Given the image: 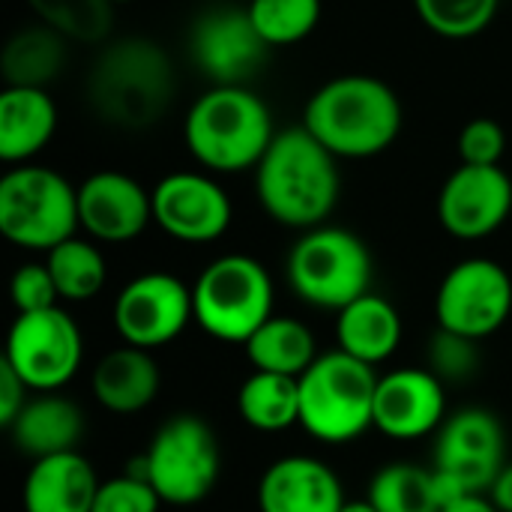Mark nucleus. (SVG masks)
I'll use <instances>...</instances> for the list:
<instances>
[{"mask_svg":"<svg viewBox=\"0 0 512 512\" xmlns=\"http://www.w3.org/2000/svg\"><path fill=\"white\" fill-rule=\"evenodd\" d=\"M339 189L336 156L306 126L276 132L255 168L258 201L285 228L312 231L324 225L339 201Z\"/></svg>","mask_w":512,"mask_h":512,"instance_id":"1","label":"nucleus"},{"mask_svg":"<svg viewBox=\"0 0 512 512\" xmlns=\"http://www.w3.org/2000/svg\"><path fill=\"white\" fill-rule=\"evenodd\" d=\"M174 66L168 51L144 36L108 42L87 72V102L99 120L117 129H150L174 99Z\"/></svg>","mask_w":512,"mask_h":512,"instance_id":"2","label":"nucleus"},{"mask_svg":"<svg viewBox=\"0 0 512 512\" xmlns=\"http://www.w3.org/2000/svg\"><path fill=\"white\" fill-rule=\"evenodd\" d=\"M303 126L336 159H369L399 138L402 102L375 75H339L312 93Z\"/></svg>","mask_w":512,"mask_h":512,"instance_id":"3","label":"nucleus"},{"mask_svg":"<svg viewBox=\"0 0 512 512\" xmlns=\"http://www.w3.org/2000/svg\"><path fill=\"white\" fill-rule=\"evenodd\" d=\"M273 138L276 132L267 102L246 84L210 87L192 102L183 120L189 153L216 174L258 168Z\"/></svg>","mask_w":512,"mask_h":512,"instance_id":"4","label":"nucleus"},{"mask_svg":"<svg viewBox=\"0 0 512 512\" xmlns=\"http://www.w3.org/2000/svg\"><path fill=\"white\" fill-rule=\"evenodd\" d=\"M375 366L345 354H321L300 375V426L324 444H348L375 426Z\"/></svg>","mask_w":512,"mask_h":512,"instance_id":"5","label":"nucleus"},{"mask_svg":"<svg viewBox=\"0 0 512 512\" xmlns=\"http://www.w3.org/2000/svg\"><path fill=\"white\" fill-rule=\"evenodd\" d=\"M192 312L207 336L246 345L252 333L273 318V279L267 267L249 255H222L195 279Z\"/></svg>","mask_w":512,"mask_h":512,"instance_id":"6","label":"nucleus"},{"mask_svg":"<svg viewBox=\"0 0 512 512\" xmlns=\"http://www.w3.org/2000/svg\"><path fill=\"white\" fill-rule=\"evenodd\" d=\"M126 474L147 480L159 492L162 504H201L222 474L219 438L201 417L180 414L153 435L147 453L138 456Z\"/></svg>","mask_w":512,"mask_h":512,"instance_id":"7","label":"nucleus"},{"mask_svg":"<svg viewBox=\"0 0 512 512\" xmlns=\"http://www.w3.org/2000/svg\"><path fill=\"white\" fill-rule=\"evenodd\" d=\"M78 186L42 165H15L0 180V234L21 249L51 252L78 231Z\"/></svg>","mask_w":512,"mask_h":512,"instance_id":"8","label":"nucleus"},{"mask_svg":"<svg viewBox=\"0 0 512 512\" xmlns=\"http://www.w3.org/2000/svg\"><path fill=\"white\" fill-rule=\"evenodd\" d=\"M288 282L303 303L342 312L369 294L372 255L348 228L318 225L294 243L288 255Z\"/></svg>","mask_w":512,"mask_h":512,"instance_id":"9","label":"nucleus"},{"mask_svg":"<svg viewBox=\"0 0 512 512\" xmlns=\"http://www.w3.org/2000/svg\"><path fill=\"white\" fill-rule=\"evenodd\" d=\"M504 426L486 408H465L444 420L435 441V492L441 510L459 498L492 489L504 468Z\"/></svg>","mask_w":512,"mask_h":512,"instance_id":"10","label":"nucleus"},{"mask_svg":"<svg viewBox=\"0 0 512 512\" xmlns=\"http://www.w3.org/2000/svg\"><path fill=\"white\" fill-rule=\"evenodd\" d=\"M3 360L36 393L66 387L84 360V339L78 324L60 306L18 315L6 336Z\"/></svg>","mask_w":512,"mask_h":512,"instance_id":"11","label":"nucleus"},{"mask_svg":"<svg viewBox=\"0 0 512 512\" xmlns=\"http://www.w3.org/2000/svg\"><path fill=\"white\" fill-rule=\"evenodd\" d=\"M510 312L512 279L492 258L459 261L441 279L435 297V318L441 330L483 342L507 324Z\"/></svg>","mask_w":512,"mask_h":512,"instance_id":"12","label":"nucleus"},{"mask_svg":"<svg viewBox=\"0 0 512 512\" xmlns=\"http://www.w3.org/2000/svg\"><path fill=\"white\" fill-rule=\"evenodd\" d=\"M267 48L249 12L237 6H213L189 30V54L213 87L246 84L261 69Z\"/></svg>","mask_w":512,"mask_h":512,"instance_id":"13","label":"nucleus"},{"mask_svg":"<svg viewBox=\"0 0 512 512\" xmlns=\"http://www.w3.org/2000/svg\"><path fill=\"white\" fill-rule=\"evenodd\" d=\"M195 321L192 291L171 273L135 276L114 303V327L126 345L153 351L174 342Z\"/></svg>","mask_w":512,"mask_h":512,"instance_id":"14","label":"nucleus"},{"mask_svg":"<svg viewBox=\"0 0 512 512\" xmlns=\"http://www.w3.org/2000/svg\"><path fill=\"white\" fill-rule=\"evenodd\" d=\"M153 222L180 243H213L231 228V198L207 174L174 171L153 189Z\"/></svg>","mask_w":512,"mask_h":512,"instance_id":"15","label":"nucleus"},{"mask_svg":"<svg viewBox=\"0 0 512 512\" xmlns=\"http://www.w3.org/2000/svg\"><path fill=\"white\" fill-rule=\"evenodd\" d=\"M512 213V180L501 165H459L438 195V219L456 240H483Z\"/></svg>","mask_w":512,"mask_h":512,"instance_id":"16","label":"nucleus"},{"mask_svg":"<svg viewBox=\"0 0 512 512\" xmlns=\"http://www.w3.org/2000/svg\"><path fill=\"white\" fill-rule=\"evenodd\" d=\"M153 222V195L123 171H96L78 186V225L99 243H129Z\"/></svg>","mask_w":512,"mask_h":512,"instance_id":"17","label":"nucleus"},{"mask_svg":"<svg viewBox=\"0 0 512 512\" xmlns=\"http://www.w3.org/2000/svg\"><path fill=\"white\" fill-rule=\"evenodd\" d=\"M447 393L432 369H396L378 378L375 429L396 441L426 438L444 426Z\"/></svg>","mask_w":512,"mask_h":512,"instance_id":"18","label":"nucleus"},{"mask_svg":"<svg viewBox=\"0 0 512 512\" xmlns=\"http://www.w3.org/2000/svg\"><path fill=\"white\" fill-rule=\"evenodd\" d=\"M345 492L339 477L312 456L273 462L258 483L261 512H342Z\"/></svg>","mask_w":512,"mask_h":512,"instance_id":"19","label":"nucleus"},{"mask_svg":"<svg viewBox=\"0 0 512 512\" xmlns=\"http://www.w3.org/2000/svg\"><path fill=\"white\" fill-rule=\"evenodd\" d=\"M93 465L78 453L36 459L24 480V512H93L99 495Z\"/></svg>","mask_w":512,"mask_h":512,"instance_id":"20","label":"nucleus"},{"mask_svg":"<svg viewBox=\"0 0 512 512\" xmlns=\"http://www.w3.org/2000/svg\"><path fill=\"white\" fill-rule=\"evenodd\" d=\"M57 132V105L42 87H3L0 93V159L30 162Z\"/></svg>","mask_w":512,"mask_h":512,"instance_id":"21","label":"nucleus"},{"mask_svg":"<svg viewBox=\"0 0 512 512\" xmlns=\"http://www.w3.org/2000/svg\"><path fill=\"white\" fill-rule=\"evenodd\" d=\"M159 369L150 351L123 345L108 351L93 369V393L111 414H138L153 405L159 393Z\"/></svg>","mask_w":512,"mask_h":512,"instance_id":"22","label":"nucleus"},{"mask_svg":"<svg viewBox=\"0 0 512 512\" xmlns=\"http://www.w3.org/2000/svg\"><path fill=\"white\" fill-rule=\"evenodd\" d=\"M9 432H12L15 447L21 453L33 456V462H36L45 456L72 453L84 435V417L75 402L45 393L24 405V411L9 426Z\"/></svg>","mask_w":512,"mask_h":512,"instance_id":"23","label":"nucleus"},{"mask_svg":"<svg viewBox=\"0 0 512 512\" xmlns=\"http://www.w3.org/2000/svg\"><path fill=\"white\" fill-rule=\"evenodd\" d=\"M336 339L339 351L378 366L396 354L402 342V318L390 300L369 291L339 312Z\"/></svg>","mask_w":512,"mask_h":512,"instance_id":"24","label":"nucleus"},{"mask_svg":"<svg viewBox=\"0 0 512 512\" xmlns=\"http://www.w3.org/2000/svg\"><path fill=\"white\" fill-rule=\"evenodd\" d=\"M66 36L48 24L24 27L12 33L0 54V72L6 87H42L51 84L66 66Z\"/></svg>","mask_w":512,"mask_h":512,"instance_id":"25","label":"nucleus"},{"mask_svg":"<svg viewBox=\"0 0 512 512\" xmlns=\"http://www.w3.org/2000/svg\"><path fill=\"white\" fill-rule=\"evenodd\" d=\"M243 348L255 372H273L288 378H300L321 357L315 333L303 321L285 315H273L267 324H261Z\"/></svg>","mask_w":512,"mask_h":512,"instance_id":"26","label":"nucleus"},{"mask_svg":"<svg viewBox=\"0 0 512 512\" xmlns=\"http://www.w3.org/2000/svg\"><path fill=\"white\" fill-rule=\"evenodd\" d=\"M237 411L258 432L291 429L300 423V378L252 372L237 393Z\"/></svg>","mask_w":512,"mask_h":512,"instance_id":"27","label":"nucleus"},{"mask_svg":"<svg viewBox=\"0 0 512 512\" xmlns=\"http://www.w3.org/2000/svg\"><path fill=\"white\" fill-rule=\"evenodd\" d=\"M45 264L51 270L60 300H69V303H84L96 297L108 279L102 252L90 240H81V237H69L60 246H54Z\"/></svg>","mask_w":512,"mask_h":512,"instance_id":"28","label":"nucleus"},{"mask_svg":"<svg viewBox=\"0 0 512 512\" xmlns=\"http://www.w3.org/2000/svg\"><path fill=\"white\" fill-rule=\"evenodd\" d=\"M369 504L378 512H441L432 471L411 462L381 468L369 483Z\"/></svg>","mask_w":512,"mask_h":512,"instance_id":"29","label":"nucleus"},{"mask_svg":"<svg viewBox=\"0 0 512 512\" xmlns=\"http://www.w3.org/2000/svg\"><path fill=\"white\" fill-rule=\"evenodd\" d=\"M27 6L42 24L81 45L105 42L114 24L111 0H27Z\"/></svg>","mask_w":512,"mask_h":512,"instance_id":"30","label":"nucleus"},{"mask_svg":"<svg viewBox=\"0 0 512 512\" xmlns=\"http://www.w3.org/2000/svg\"><path fill=\"white\" fill-rule=\"evenodd\" d=\"M255 30L270 48L303 42L321 21V0H249Z\"/></svg>","mask_w":512,"mask_h":512,"instance_id":"31","label":"nucleus"},{"mask_svg":"<svg viewBox=\"0 0 512 512\" xmlns=\"http://www.w3.org/2000/svg\"><path fill=\"white\" fill-rule=\"evenodd\" d=\"M501 0H414L420 21L444 36V39H471L483 33L495 15Z\"/></svg>","mask_w":512,"mask_h":512,"instance_id":"32","label":"nucleus"},{"mask_svg":"<svg viewBox=\"0 0 512 512\" xmlns=\"http://www.w3.org/2000/svg\"><path fill=\"white\" fill-rule=\"evenodd\" d=\"M429 369L441 381H468L480 369V342L438 327L429 342Z\"/></svg>","mask_w":512,"mask_h":512,"instance_id":"33","label":"nucleus"},{"mask_svg":"<svg viewBox=\"0 0 512 512\" xmlns=\"http://www.w3.org/2000/svg\"><path fill=\"white\" fill-rule=\"evenodd\" d=\"M159 507L162 498L147 480L135 474H123L99 486L93 512H159Z\"/></svg>","mask_w":512,"mask_h":512,"instance_id":"34","label":"nucleus"},{"mask_svg":"<svg viewBox=\"0 0 512 512\" xmlns=\"http://www.w3.org/2000/svg\"><path fill=\"white\" fill-rule=\"evenodd\" d=\"M507 153V132L492 117H474L459 135L462 165H501Z\"/></svg>","mask_w":512,"mask_h":512,"instance_id":"35","label":"nucleus"},{"mask_svg":"<svg viewBox=\"0 0 512 512\" xmlns=\"http://www.w3.org/2000/svg\"><path fill=\"white\" fill-rule=\"evenodd\" d=\"M9 291H12V303H15L18 315L54 309L60 300L48 264H21L12 276Z\"/></svg>","mask_w":512,"mask_h":512,"instance_id":"36","label":"nucleus"},{"mask_svg":"<svg viewBox=\"0 0 512 512\" xmlns=\"http://www.w3.org/2000/svg\"><path fill=\"white\" fill-rule=\"evenodd\" d=\"M27 384L18 378V372L6 363V360H0V426H12L15 423V417L24 411V405L30 402L27 399Z\"/></svg>","mask_w":512,"mask_h":512,"instance_id":"37","label":"nucleus"},{"mask_svg":"<svg viewBox=\"0 0 512 512\" xmlns=\"http://www.w3.org/2000/svg\"><path fill=\"white\" fill-rule=\"evenodd\" d=\"M492 504L501 512H512V462L501 468V474L495 477L492 489H489Z\"/></svg>","mask_w":512,"mask_h":512,"instance_id":"38","label":"nucleus"},{"mask_svg":"<svg viewBox=\"0 0 512 512\" xmlns=\"http://www.w3.org/2000/svg\"><path fill=\"white\" fill-rule=\"evenodd\" d=\"M441 512H501L495 504H492V498H486V495H468V498H459V501H453V504H447Z\"/></svg>","mask_w":512,"mask_h":512,"instance_id":"39","label":"nucleus"},{"mask_svg":"<svg viewBox=\"0 0 512 512\" xmlns=\"http://www.w3.org/2000/svg\"><path fill=\"white\" fill-rule=\"evenodd\" d=\"M342 512H378L372 504H369V498L366 501H345V507Z\"/></svg>","mask_w":512,"mask_h":512,"instance_id":"40","label":"nucleus"},{"mask_svg":"<svg viewBox=\"0 0 512 512\" xmlns=\"http://www.w3.org/2000/svg\"><path fill=\"white\" fill-rule=\"evenodd\" d=\"M111 3H114V6H117V3H132V0H111Z\"/></svg>","mask_w":512,"mask_h":512,"instance_id":"41","label":"nucleus"}]
</instances>
